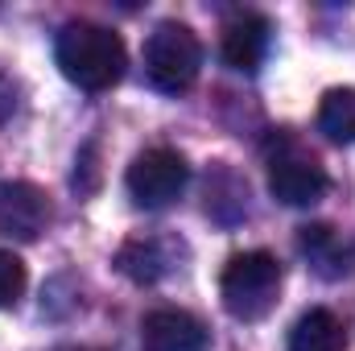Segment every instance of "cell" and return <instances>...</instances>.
Here are the masks:
<instances>
[{"label":"cell","mask_w":355,"mask_h":351,"mask_svg":"<svg viewBox=\"0 0 355 351\" xmlns=\"http://www.w3.org/2000/svg\"><path fill=\"white\" fill-rule=\"evenodd\" d=\"M343 343H347L343 323L322 306L306 310L289 331V351H343Z\"/></svg>","instance_id":"cell-10"},{"label":"cell","mask_w":355,"mask_h":351,"mask_svg":"<svg viewBox=\"0 0 355 351\" xmlns=\"http://www.w3.org/2000/svg\"><path fill=\"white\" fill-rule=\"evenodd\" d=\"M54 62L58 71L83 91L116 87L128 71V50L116 29L95 21H71L54 37Z\"/></svg>","instance_id":"cell-1"},{"label":"cell","mask_w":355,"mask_h":351,"mask_svg":"<svg viewBox=\"0 0 355 351\" xmlns=\"http://www.w3.org/2000/svg\"><path fill=\"white\" fill-rule=\"evenodd\" d=\"M50 223V198L33 182L0 186V232L12 240H37Z\"/></svg>","instance_id":"cell-6"},{"label":"cell","mask_w":355,"mask_h":351,"mask_svg":"<svg viewBox=\"0 0 355 351\" xmlns=\"http://www.w3.org/2000/svg\"><path fill=\"white\" fill-rule=\"evenodd\" d=\"M128 194H132V203L137 207H145V211H162V207H170L178 194L186 190V182H190V166H186V157L178 153V149H166V145H157V149H145V153H137L132 157V166H128Z\"/></svg>","instance_id":"cell-4"},{"label":"cell","mask_w":355,"mask_h":351,"mask_svg":"<svg viewBox=\"0 0 355 351\" xmlns=\"http://www.w3.org/2000/svg\"><path fill=\"white\" fill-rule=\"evenodd\" d=\"M62 351H99V348H62Z\"/></svg>","instance_id":"cell-14"},{"label":"cell","mask_w":355,"mask_h":351,"mask_svg":"<svg viewBox=\"0 0 355 351\" xmlns=\"http://www.w3.org/2000/svg\"><path fill=\"white\" fill-rule=\"evenodd\" d=\"M318 128L339 145H355V87H335L322 95Z\"/></svg>","instance_id":"cell-12"},{"label":"cell","mask_w":355,"mask_h":351,"mask_svg":"<svg viewBox=\"0 0 355 351\" xmlns=\"http://www.w3.org/2000/svg\"><path fill=\"white\" fill-rule=\"evenodd\" d=\"M21 293H25V264H21L17 252L0 248V310L12 306Z\"/></svg>","instance_id":"cell-13"},{"label":"cell","mask_w":355,"mask_h":351,"mask_svg":"<svg viewBox=\"0 0 355 351\" xmlns=\"http://www.w3.org/2000/svg\"><path fill=\"white\" fill-rule=\"evenodd\" d=\"M207 327L186 310H153L141 323V348L145 351H207Z\"/></svg>","instance_id":"cell-7"},{"label":"cell","mask_w":355,"mask_h":351,"mask_svg":"<svg viewBox=\"0 0 355 351\" xmlns=\"http://www.w3.org/2000/svg\"><path fill=\"white\" fill-rule=\"evenodd\" d=\"M268 37H272V25L261 12H240L236 21L223 25V42H219V54L232 71H244L252 75L268 54Z\"/></svg>","instance_id":"cell-8"},{"label":"cell","mask_w":355,"mask_h":351,"mask_svg":"<svg viewBox=\"0 0 355 351\" xmlns=\"http://www.w3.org/2000/svg\"><path fill=\"white\" fill-rule=\"evenodd\" d=\"M277 293H281V264L265 248L236 252L227 261V268H223V277H219L223 310L232 318H240V323L265 318L268 310L277 306Z\"/></svg>","instance_id":"cell-2"},{"label":"cell","mask_w":355,"mask_h":351,"mask_svg":"<svg viewBox=\"0 0 355 351\" xmlns=\"http://www.w3.org/2000/svg\"><path fill=\"white\" fill-rule=\"evenodd\" d=\"M116 268H120L128 281H137V285H153V281L166 277L170 257H166V248H162L157 240H128V244L116 252Z\"/></svg>","instance_id":"cell-11"},{"label":"cell","mask_w":355,"mask_h":351,"mask_svg":"<svg viewBox=\"0 0 355 351\" xmlns=\"http://www.w3.org/2000/svg\"><path fill=\"white\" fill-rule=\"evenodd\" d=\"M297 244H302V252L310 257V264H314L322 277H343V273H355V240H343L331 223L302 228Z\"/></svg>","instance_id":"cell-9"},{"label":"cell","mask_w":355,"mask_h":351,"mask_svg":"<svg viewBox=\"0 0 355 351\" xmlns=\"http://www.w3.org/2000/svg\"><path fill=\"white\" fill-rule=\"evenodd\" d=\"M327 186H331L327 170L310 153H297L293 145H285L268 162V190L285 207H310V203H318L327 194Z\"/></svg>","instance_id":"cell-5"},{"label":"cell","mask_w":355,"mask_h":351,"mask_svg":"<svg viewBox=\"0 0 355 351\" xmlns=\"http://www.w3.org/2000/svg\"><path fill=\"white\" fill-rule=\"evenodd\" d=\"M198 71H202V42L194 37V29L182 21H162L145 42L149 83L166 95H178L198 79Z\"/></svg>","instance_id":"cell-3"}]
</instances>
